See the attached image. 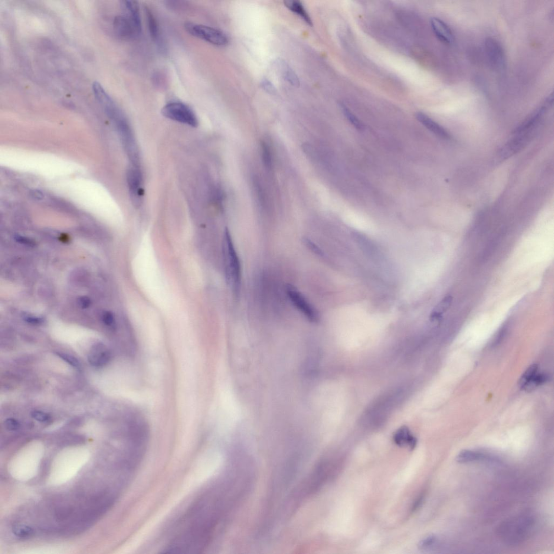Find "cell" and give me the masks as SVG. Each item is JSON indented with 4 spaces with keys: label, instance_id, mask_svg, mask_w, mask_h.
<instances>
[{
    "label": "cell",
    "instance_id": "cell-18",
    "mask_svg": "<svg viewBox=\"0 0 554 554\" xmlns=\"http://www.w3.org/2000/svg\"><path fill=\"white\" fill-rule=\"evenodd\" d=\"M284 4L290 11L301 17L307 25L313 26L312 18L301 3L298 1H286L284 2Z\"/></svg>",
    "mask_w": 554,
    "mask_h": 554
},
{
    "label": "cell",
    "instance_id": "cell-26",
    "mask_svg": "<svg viewBox=\"0 0 554 554\" xmlns=\"http://www.w3.org/2000/svg\"><path fill=\"white\" fill-rule=\"evenodd\" d=\"M304 243L306 244V246L308 247V248L309 250H312L313 252H314L315 254L321 256H323L324 255L323 251L311 240L306 239L304 240Z\"/></svg>",
    "mask_w": 554,
    "mask_h": 554
},
{
    "label": "cell",
    "instance_id": "cell-20",
    "mask_svg": "<svg viewBox=\"0 0 554 554\" xmlns=\"http://www.w3.org/2000/svg\"><path fill=\"white\" fill-rule=\"evenodd\" d=\"M145 12L150 35L154 40H157L159 37V27L156 18L148 7L145 8Z\"/></svg>",
    "mask_w": 554,
    "mask_h": 554
},
{
    "label": "cell",
    "instance_id": "cell-12",
    "mask_svg": "<svg viewBox=\"0 0 554 554\" xmlns=\"http://www.w3.org/2000/svg\"><path fill=\"white\" fill-rule=\"evenodd\" d=\"M416 117L419 123L438 137L443 139H449L450 138L449 134L447 131L424 113L417 112Z\"/></svg>",
    "mask_w": 554,
    "mask_h": 554
},
{
    "label": "cell",
    "instance_id": "cell-17",
    "mask_svg": "<svg viewBox=\"0 0 554 554\" xmlns=\"http://www.w3.org/2000/svg\"><path fill=\"white\" fill-rule=\"evenodd\" d=\"M124 6L127 12V15L132 20L140 33L142 32V20H141L139 4L137 2L125 1L124 2Z\"/></svg>",
    "mask_w": 554,
    "mask_h": 554
},
{
    "label": "cell",
    "instance_id": "cell-22",
    "mask_svg": "<svg viewBox=\"0 0 554 554\" xmlns=\"http://www.w3.org/2000/svg\"><path fill=\"white\" fill-rule=\"evenodd\" d=\"M261 147L262 162L267 168L271 169L272 166V158L270 148L264 141L261 142Z\"/></svg>",
    "mask_w": 554,
    "mask_h": 554
},
{
    "label": "cell",
    "instance_id": "cell-6",
    "mask_svg": "<svg viewBox=\"0 0 554 554\" xmlns=\"http://www.w3.org/2000/svg\"><path fill=\"white\" fill-rule=\"evenodd\" d=\"M535 132V130H532L515 134L514 137L500 149L499 158L503 161L519 152L530 142Z\"/></svg>",
    "mask_w": 554,
    "mask_h": 554
},
{
    "label": "cell",
    "instance_id": "cell-13",
    "mask_svg": "<svg viewBox=\"0 0 554 554\" xmlns=\"http://www.w3.org/2000/svg\"><path fill=\"white\" fill-rule=\"evenodd\" d=\"M394 442L401 447H408L412 450L416 446L417 438L412 434L406 426L398 429L393 437Z\"/></svg>",
    "mask_w": 554,
    "mask_h": 554
},
{
    "label": "cell",
    "instance_id": "cell-14",
    "mask_svg": "<svg viewBox=\"0 0 554 554\" xmlns=\"http://www.w3.org/2000/svg\"><path fill=\"white\" fill-rule=\"evenodd\" d=\"M275 65L281 76L285 81L294 86H299L300 81L297 74L286 62L282 59H277L275 62Z\"/></svg>",
    "mask_w": 554,
    "mask_h": 554
},
{
    "label": "cell",
    "instance_id": "cell-25",
    "mask_svg": "<svg viewBox=\"0 0 554 554\" xmlns=\"http://www.w3.org/2000/svg\"><path fill=\"white\" fill-rule=\"evenodd\" d=\"M13 531L16 536L23 538L31 537L34 533L31 528L26 526L15 528Z\"/></svg>",
    "mask_w": 554,
    "mask_h": 554
},
{
    "label": "cell",
    "instance_id": "cell-10",
    "mask_svg": "<svg viewBox=\"0 0 554 554\" xmlns=\"http://www.w3.org/2000/svg\"><path fill=\"white\" fill-rule=\"evenodd\" d=\"M110 359V353L107 347L102 344L93 346L88 354L90 363L96 367L107 364Z\"/></svg>",
    "mask_w": 554,
    "mask_h": 554
},
{
    "label": "cell",
    "instance_id": "cell-19",
    "mask_svg": "<svg viewBox=\"0 0 554 554\" xmlns=\"http://www.w3.org/2000/svg\"><path fill=\"white\" fill-rule=\"evenodd\" d=\"M548 380L549 377L547 374L538 372L525 385L522 390L526 392H531L538 387L542 386V384H545Z\"/></svg>",
    "mask_w": 554,
    "mask_h": 554
},
{
    "label": "cell",
    "instance_id": "cell-2",
    "mask_svg": "<svg viewBox=\"0 0 554 554\" xmlns=\"http://www.w3.org/2000/svg\"><path fill=\"white\" fill-rule=\"evenodd\" d=\"M223 252L228 282L231 285L234 294L238 296L241 287V265L228 228L225 229L224 232Z\"/></svg>",
    "mask_w": 554,
    "mask_h": 554
},
{
    "label": "cell",
    "instance_id": "cell-1",
    "mask_svg": "<svg viewBox=\"0 0 554 554\" xmlns=\"http://www.w3.org/2000/svg\"><path fill=\"white\" fill-rule=\"evenodd\" d=\"M535 527V520L528 514L513 516L503 521L497 528L499 538L506 545H520L531 537Z\"/></svg>",
    "mask_w": 554,
    "mask_h": 554
},
{
    "label": "cell",
    "instance_id": "cell-4",
    "mask_svg": "<svg viewBox=\"0 0 554 554\" xmlns=\"http://www.w3.org/2000/svg\"><path fill=\"white\" fill-rule=\"evenodd\" d=\"M184 27L188 33L212 45L224 46L229 43L227 35L216 28L192 23H187Z\"/></svg>",
    "mask_w": 554,
    "mask_h": 554
},
{
    "label": "cell",
    "instance_id": "cell-30",
    "mask_svg": "<svg viewBox=\"0 0 554 554\" xmlns=\"http://www.w3.org/2000/svg\"><path fill=\"white\" fill-rule=\"evenodd\" d=\"M261 86L269 93H273L275 92V88L274 84L267 79H264L261 81Z\"/></svg>",
    "mask_w": 554,
    "mask_h": 554
},
{
    "label": "cell",
    "instance_id": "cell-21",
    "mask_svg": "<svg viewBox=\"0 0 554 554\" xmlns=\"http://www.w3.org/2000/svg\"><path fill=\"white\" fill-rule=\"evenodd\" d=\"M539 372V366L537 364H532L522 374L519 382V387L522 390L534 376Z\"/></svg>",
    "mask_w": 554,
    "mask_h": 554
},
{
    "label": "cell",
    "instance_id": "cell-24",
    "mask_svg": "<svg viewBox=\"0 0 554 554\" xmlns=\"http://www.w3.org/2000/svg\"><path fill=\"white\" fill-rule=\"evenodd\" d=\"M437 541V538L434 535L422 539L419 543V548L421 550H427L433 548Z\"/></svg>",
    "mask_w": 554,
    "mask_h": 554
},
{
    "label": "cell",
    "instance_id": "cell-23",
    "mask_svg": "<svg viewBox=\"0 0 554 554\" xmlns=\"http://www.w3.org/2000/svg\"><path fill=\"white\" fill-rule=\"evenodd\" d=\"M342 109L346 119L349 121L350 123L354 127L359 129H362L363 128L361 122L352 114L348 108H347L345 105H342Z\"/></svg>",
    "mask_w": 554,
    "mask_h": 554
},
{
    "label": "cell",
    "instance_id": "cell-28",
    "mask_svg": "<svg viewBox=\"0 0 554 554\" xmlns=\"http://www.w3.org/2000/svg\"><path fill=\"white\" fill-rule=\"evenodd\" d=\"M5 426L6 428L11 431H15L19 429L20 425L18 421L13 418H9L6 420Z\"/></svg>",
    "mask_w": 554,
    "mask_h": 554
},
{
    "label": "cell",
    "instance_id": "cell-5",
    "mask_svg": "<svg viewBox=\"0 0 554 554\" xmlns=\"http://www.w3.org/2000/svg\"><path fill=\"white\" fill-rule=\"evenodd\" d=\"M286 293L291 302L309 321L316 322L319 320V314L316 308L296 287L287 285Z\"/></svg>",
    "mask_w": 554,
    "mask_h": 554
},
{
    "label": "cell",
    "instance_id": "cell-7",
    "mask_svg": "<svg viewBox=\"0 0 554 554\" xmlns=\"http://www.w3.org/2000/svg\"><path fill=\"white\" fill-rule=\"evenodd\" d=\"M485 52L491 67L496 71H501L505 67V55L501 43L493 37H488L485 41Z\"/></svg>",
    "mask_w": 554,
    "mask_h": 554
},
{
    "label": "cell",
    "instance_id": "cell-16",
    "mask_svg": "<svg viewBox=\"0 0 554 554\" xmlns=\"http://www.w3.org/2000/svg\"><path fill=\"white\" fill-rule=\"evenodd\" d=\"M453 301V297L448 295L440 300V302L434 307L430 315L431 322H438L442 318L443 314L447 312Z\"/></svg>",
    "mask_w": 554,
    "mask_h": 554
},
{
    "label": "cell",
    "instance_id": "cell-15",
    "mask_svg": "<svg viewBox=\"0 0 554 554\" xmlns=\"http://www.w3.org/2000/svg\"><path fill=\"white\" fill-rule=\"evenodd\" d=\"M490 459H491L486 454L472 450H462L456 458V461L459 463H468Z\"/></svg>",
    "mask_w": 554,
    "mask_h": 554
},
{
    "label": "cell",
    "instance_id": "cell-9",
    "mask_svg": "<svg viewBox=\"0 0 554 554\" xmlns=\"http://www.w3.org/2000/svg\"><path fill=\"white\" fill-rule=\"evenodd\" d=\"M114 26L117 34L124 39H134L140 34L135 23L128 15L116 17Z\"/></svg>",
    "mask_w": 554,
    "mask_h": 554
},
{
    "label": "cell",
    "instance_id": "cell-11",
    "mask_svg": "<svg viewBox=\"0 0 554 554\" xmlns=\"http://www.w3.org/2000/svg\"><path fill=\"white\" fill-rule=\"evenodd\" d=\"M431 27L437 39L445 43L450 44L454 41V36L450 27L442 20L433 17L430 20Z\"/></svg>",
    "mask_w": 554,
    "mask_h": 554
},
{
    "label": "cell",
    "instance_id": "cell-29",
    "mask_svg": "<svg viewBox=\"0 0 554 554\" xmlns=\"http://www.w3.org/2000/svg\"><path fill=\"white\" fill-rule=\"evenodd\" d=\"M58 354L59 355V356L61 358H62L64 361L68 362L71 365H72L73 366V367H76V368H79V362H78V361L76 359H74L73 358V357H72L71 356L65 354H63V353H61V354L59 353Z\"/></svg>",
    "mask_w": 554,
    "mask_h": 554
},
{
    "label": "cell",
    "instance_id": "cell-27",
    "mask_svg": "<svg viewBox=\"0 0 554 554\" xmlns=\"http://www.w3.org/2000/svg\"><path fill=\"white\" fill-rule=\"evenodd\" d=\"M32 416L35 419L41 422L48 421L50 418L48 414L40 411H35L32 412Z\"/></svg>",
    "mask_w": 554,
    "mask_h": 554
},
{
    "label": "cell",
    "instance_id": "cell-3",
    "mask_svg": "<svg viewBox=\"0 0 554 554\" xmlns=\"http://www.w3.org/2000/svg\"><path fill=\"white\" fill-rule=\"evenodd\" d=\"M162 114L165 118L178 123L193 127L198 125V119L193 110L181 102L168 103L162 108Z\"/></svg>",
    "mask_w": 554,
    "mask_h": 554
},
{
    "label": "cell",
    "instance_id": "cell-8",
    "mask_svg": "<svg viewBox=\"0 0 554 554\" xmlns=\"http://www.w3.org/2000/svg\"><path fill=\"white\" fill-rule=\"evenodd\" d=\"M127 183L132 201L136 206L142 203L144 194L143 178L139 166L132 165L127 174Z\"/></svg>",
    "mask_w": 554,
    "mask_h": 554
}]
</instances>
